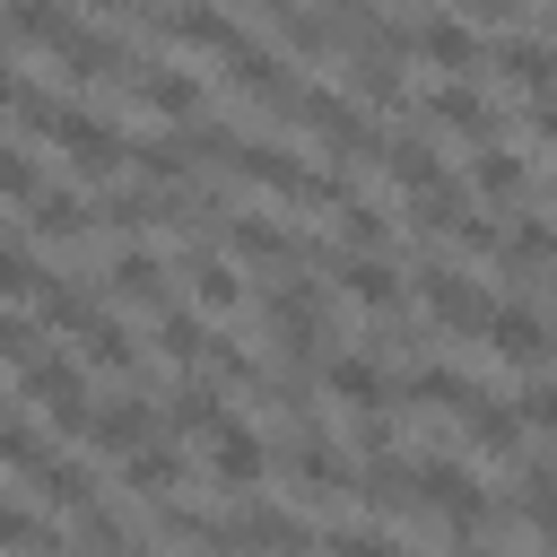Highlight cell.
<instances>
[{
    "instance_id": "obj_1",
    "label": "cell",
    "mask_w": 557,
    "mask_h": 557,
    "mask_svg": "<svg viewBox=\"0 0 557 557\" xmlns=\"http://www.w3.org/2000/svg\"><path fill=\"white\" fill-rule=\"evenodd\" d=\"M78 183H113V174H131V139L104 122V113H87V104H52V96H35V87H17V104H9Z\"/></svg>"
},
{
    "instance_id": "obj_2",
    "label": "cell",
    "mask_w": 557,
    "mask_h": 557,
    "mask_svg": "<svg viewBox=\"0 0 557 557\" xmlns=\"http://www.w3.org/2000/svg\"><path fill=\"white\" fill-rule=\"evenodd\" d=\"M244 183H261V191H278V200H296V209H331L339 200V183L322 174V165H305L296 148H261V139H235L226 131V148H218Z\"/></svg>"
},
{
    "instance_id": "obj_3",
    "label": "cell",
    "mask_w": 557,
    "mask_h": 557,
    "mask_svg": "<svg viewBox=\"0 0 557 557\" xmlns=\"http://www.w3.org/2000/svg\"><path fill=\"white\" fill-rule=\"evenodd\" d=\"M17 392H26L52 426H78V418H87V366H78L70 348H44V339H35V348L17 357Z\"/></svg>"
},
{
    "instance_id": "obj_4",
    "label": "cell",
    "mask_w": 557,
    "mask_h": 557,
    "mask_svg": "<svg viewBox=\"0 0 557 557\" xmlns=\"http://www.w3.org/2000/svg\"><path fill=\"white\" fill-rule=\"evenodd\" d=\"M226 252L235 261H270V270H331V252L313 235H296L287 218H261V209H235L226 218Z\"/></svg>"
},
{
    "instance_id": "obj_5",
    "label": "cell",
    "mask_w": 557,
    "mask_h": 557,
    "mask_svg": "<svg viewBox=\"0 0 557 557\" xmlns=\"http://www.w3.org/2000/svg\"><path fill=\"white\" fill-rule=\"evenodd\" d=\"M418 305H426V322H435L444 339H479V322H487V278H470L461 261H426V270H418Z\"/></svg>"
},
{
    "instance_id": "obj_6",
    "label": "cell",
    "mask_w": 557,
    "mask_h": 557,
    "mask_svg": "<svg viewBox=\"0 0 557 557\" xmlns=\"http://www.w3.org/2000/svg\"><path fill=\"white\" fill-rule=\"evenodd\" d=\"M165 278H174V261L148 252V244H131V252H113V261L96 270V305H113V313H157V305H165Z\"/></svg>"
},
{
    "instance_id": "obj_7",
    "label": "cell",
    "mask_w": 557,
    "mask_h": 557,
    "mask_svg": "<svg viewBox=\"0 0 557 557\" xmlns=\"http://www.w3.org/2000/svg\"><path fill=\"white\" fill-rule=\"evenodd\" d=\"M261 322H270V348H278V357H313V348H322V287H313L305 270H287V278L270 287Z\"/></svg>"
},
{
    "instance_id": "obj_8",
    "label": "cell",
    "mask_w": 557,
    "mask_h": 557,
    "mask_svg": "<svg viewBox=\"0 0 557 557\" xmlns=\"http://www.w3.org/2000/svg\"><path fill=\"white\" fill-rule=\"evenodd\" d=\"M200 444H209V479H218V487L252 496V487L270 479V444H261L244 418H226V409H218V426H200Z\"/></svg>"
},
{
    "instance_id": "obj_9",
    "label": "cell",
    "mask_w": 557,
    "mask_h": 557,
    "mask_svg": "<svg viewBox=\"0 0 557 557\" xmlns=\"http://www.w3.org/2000/svg\"><path fill=\"white\" fill-rule=\"evenodd\" d=\"M409 52H418V61H435L444 78H487V70H479V61H487V35H479L461 9H444V17H418Z\"/></svg>"
},
{
    "instance_id": "obj_10",
    "label": "cell",
    "mask_w": 557,
    "mask_h": 557,
    "mask_svg": "<svg viewBox=\"0 0 557 557\" xmlns=\"http://www.w3.org/2000/svg\"><path fill=\"white\" fill-rule=\"evenodd\" d=\"M174 278H183V296H191L200 313H235V305H244V261H235V252L191 244V252L174 261Z\"/></svg>"
},
{
    "instance_id": "obj_11",
    "label": "cell",
    "mask_w": 557,
    "mask_h": 557,
    "mask_svg": "<svg viewBox=\"0 0 557 557\" xmlns=\"http://www.w3.org/2000/svg\"><path fill=\"white\" fill-rule=\"evenodd\" d=\"M78 435H87L96 453H113V461H122L131 444H148V435H157V400H148V392H122V400H104V409L87 400V418H78Z\"/></svg>"
},
{
    "instance_id": "obj_12",
    "label": "cell",
    "mask_w": 557,
    "mask_h": 557,
    "mask_svg": "<svg viewBox=\"0 0 557 557\" xmlns=\"http://www.w3.org/2000/svg\"><path fill=\"white\" fill-rule=\"evenodd\" d=\"M52 70H61L70 87H96V78H122V70H131V52H122L113 35H96V26L78 17V26H70V35L52 44Z\"/></svg>"
},
{
    "instance_id": "obj_13",
    "label": "cell",
    "mask_w": 557,
    "mask_h": 557,
    "mask_svg": "<svg viewBox=\"0 0 557 557\" xmlns=\"http://www.w3.org/2000/svg\"><path fill=\"white\" fill-rule=\"evenodd\" d=\"M331 278H339V296L366 305V313H400V296H409L383 252H331Z\"/></svg>"
},
{
    "instance_id": "obj_14",
    "label": "cell",
    "mask_w": 557,
    "mask_h": 557,
    "mask_svg": "<svg viewBox=\"0 0 557 557\" xmlns=\"http://www.w3.org/2000/svg\"><path fill=\"white\" fill-rule=\"evenodd\" d=\"M479 339L505 357V366H540L548 357V322H540V305H487V322H479Z\"/></svg>"
},
{
    "instance_id": "obj_15",
    "label": "cell",
    "mask_w": 557,
    "mask_h": 557,
    "mask_svg": "<svg viewBox=\"0 0 557 557\" xmlns=\"http://www.w3.org/2000/svg\"><path fill=\"white\" fill-rule=\"evenodd\" d=\"M409 104H418V122H435V131L496 139V104H479V96H470V78H444V87H426V96H409Z\"/></svg>"
},
{
    "instance_id": "obj_16",
    "label": "cell",
    "mask_w": 557,
    "mask_h": 557,
    "mask_svg": "<svg viewBox=\"0 0 557 557\" xmlns=\"http://www.w3.org/2000/svg\"><path fill=\"white\" fill-rule=\"evenodd\" d=\"M278 470H287V479H305V496H357V470H348V453H331L322 435H296V444L278 453Z\"/></svg>"
},
{
    "instance_id": "obj_17",
    "label": "cell",
    "mask_w": 557,
    "mask_h": 557,
    "mask_svg": "<svg viewBox=\"0 0 557 557\" xmlns=\"http://www.w3.org/2000/svg\"><path fill=\"white\" fill-rule=\"evenodd\" d=\"M26 235H35V244H87V235H96V200H78V191H35V200H26Z\"/></svg>"
},
{
    "instance_id": "obj_18",
    "label": "cell",
    "mask_w": 557,
    "mask_h": 557,
    "mask_svg": "<svg viewBox=\"0 0 557 557\" xmlns=\"http://www.w3.org/2000/svg\"><path fill=\"white\" fill-rule=\"evenodd\" d=\"M165 35H174L183 52H218V61H226L235 44H252V35H244V26L226 17V9H200V0H183V9H165Z\"/></svg>"
},
{
    "instance_id": "obj_19",
    "label": "cell",
    "mask_w": 557,
    "mask_h": 557,
    "mask_svg": "<svg viewBox=\"0 0 557 557\" xmlns=\"http://www.w3.org/2000/svg\"><path fill=\"white\" fill-rule=\"evenodd\" d=\"M374 157L392 165V183H400L409 200H426V191H453V174H444V157H435V139H418V131H409V139H383Z\"/></svg>"
},
{
    "instance_id": "obj_20",
    "label": "cell",
    "mask_w": 557,
    "mask_h": 557,
    "mask_svg": "<svg viewBox=\"0 0 557 557\" xmlns=\"http://www.w3.org/2000/svg\"><path fill=\"white\" fill-rule=\"evenodd\" d=\"M70 339H78V366H96V374H122V366H139V339H131V322H122V313H104V305H96V313H87Z\"/></svg>"
},
{
    "instance_id": "obj_21",
    "label": "cell",
    "mask_w": 557,
    "mask_h": 557,
    "mask_svg": "<svg viewBox=\"0 0 557 557\" xmlns=\"http://www.w3.org/2000/svg\"><path fill=\"white\" fill-rule=\"evenodd\" d=\"M122 78H131V96H139L148 113H174V122H183V113L200 104V78L174 70V61H148V70H122Z\"/></svg>"
},
{
    "instance_id": "obj_22",
    "label": "cell",
    "mask_w": 557,
    "mask_h": 557,
    "mask_svg": "<svg viewBox=\"0 0 557 557\" xmlns=\"http://www.w3.org/2000/svg\"><path fill=\"white\" fill-rule=\"evenodd\" d=\"M322 392H331L339 409H392V383H383L374 357H331V366H322Z\"/></svg>"
},
{
    "instance_id": "obj_23",
    "label": "cell",
    "mask_w": 557,
    "mask_h": 557,
    "mask_svg": "<svg viewBox=\"0 0 557 557\" xmlns=\"http://www.w3.org/2000/svg\"><path fill=\"white\" fill-rule=\"evenodd\" d=\"M174 487H183V461H174V453H165L157 435L122 453V496H157V505H165Z\"/></svg>"
},
{
    "instance_id": "obj_24",
    "label": "cell",
    "mask_w": 557,
    "mask_h": 557,
    "mask_svg": "<svg viewBox=\"0 0 557 557\" xmlns=\"http://www.w3.org/2000/svg\"><path fill=\"white\" fill-rule=\"evenodd\" d=\"M209 540H244V548H296V540H313L296 513H278V505H252V513H235V522H218Z\"/></svg>"
},
{
    "instance_id": "obj_25",
    "label": "cell",
    "mask_w": 557,
    "mask_h": 557,
    "mask_svg": "<svg viewBox=\"0 0 557 557\" xmlns=\"http://www.w3.org/2000/svg\"><path fill=\"white\" fill-rule=\"evenodd\" d=\"M479 70H505L522 96H540V87H548V44H540V35H505V44H487Z\"/></svg>"
},
{
    "instance_id": "obj_26",
    "label": "cell",
    "mask_w": 557,
    "mask_h": 557,
    "mask_svg": "<svg viewBox=\"0 0 557 557\" xmlns=\"http://www.w3.org/2000/svg\"><path fill=\"white\" fill-rule=\"evenodd\" d=\"M470 191H479V200H522V191H531V165H522L513 148H496V139H487V148H479V165H470Z\"/></svg>"
},
{
    "instance_id": "obj_27",
    "label": "cell",
    "mask_w": 557,
    "mask_h": 557,
    "mask_svg": "<svg viewBox=\"0 0 557 557\" xmlns=\"http://www.w3.org/2000/svg\"><path fill=\"white\" fill-rule=\"evenodd\" d=\"M157 357H165V366H183V374H200V357H209V322H200V313H165V305H157Z\"/></svg>"
},
{
    "instance_id": "obj_28",
    "label": "cell",
    "mask_w": 557,
    "mask_h": 557,
    "mask_svg": "<svg viewBox=\"0 0 557 557\" xmlns=\"http://www.w3.org/2000/svg\"><path fill=\"white\" fill-rule=\"evenodd\" d=\"M400 392H409L418 409H470V400H479V383H470V374H453V366H418Z\"/></svg>"
},
{
    "instance_id": "obj_29",
    "label": "cell",
    "mask_w": 557,
    "mask_h": 557,
    "mask_svg": "<svg viewBox=\"0 0 557 557\" xmlns=\"http://www.w3.org/2000/svg\"><path fill=\"white\" fill-rule=\"evenodd\" d=\"M44 461H52V444H44V435H35L26 418H9V409H0V470H17V479H35Z\"/></svg>"
},
{
    "instance_id": "obj_30",
    "label": "cell",
    "mask_w": 557,
    "mask_h": 557,
    "mask_svg": "<svg viewBox=\"0 0 557 557\" xmlns=\"http://www.w3.org/2000/svg\"><path fill=\"white\" fill-rule=\"evenodd\" d=\"M52 270L26 252V244H0V305H35V287H44Z\"/></svg>"
},
{
    "instance_id": "obj_31",
    "label": "cell",
    "mask_w": 557,
    "mask_h": 557,
    "mask_svg": "<svg viewBox=\"0 0 557 557\" xmlns=\"http://www.w3.org/2000/svg\"><path fill=\"white\" fill-rule=\"evenodd\" d=\"M35 191H44V174H35V157H26V148H0V200H9V209H26Z\"/></svg>"
},
{
    "instance_id": "obj_32",
    "label": "cell",
    "mask_w": 557,
    "mask_h": 557,
    "mask_svg": "<svg viewBox=\"0 0 557 557\" xmlns=\"http://www.w3.org/2000/svg\"><path fill=\"white\" fill-rule=\"evenodd\" d=\"M0 540H52V522H44V513H17V505H0Z\"/></svg>"
}]
</instances>
